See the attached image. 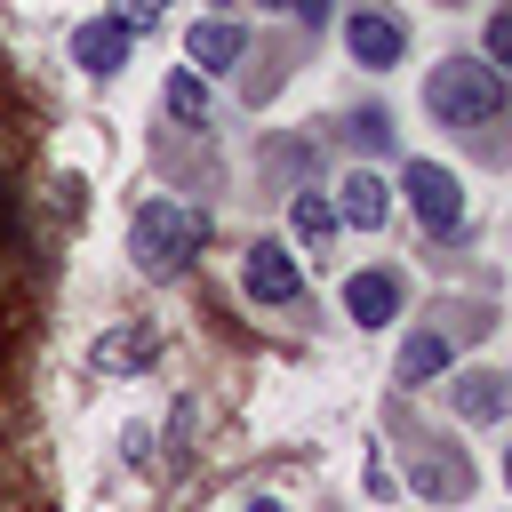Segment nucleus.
Returning <instances> with one entry per match:
<instances>
[{"label":"nucleus","mask_w":512,"mask_h":512,"mask_svg":"<svg viewBox=\"0 0 512 512\" xmlns=\"http://www.w3.org/2000/svg\"><path fill=\"white\" fill-rule=\"evenodd\" d=\"M200 240H208V216H200V208H184V200H144V208L128 216V248H136V264H144L152 280L184 272Z\"/></svg>","instance_id":"nucleus-1"},{"label":"nucleus","mask_w":512,"mask_h":512,"mask_svg":"<svg viewBox=\"0 0 512 512\" xmlns=\"http://www.w3.org/2000/svg\"><path fill=\"white\" fill-rule=\"evenodd\" d=\"M424 104L448 120V128H488L504 112V72L488 56H448L432 80H424Z\"/></svg>","instance_id":"nucleus-2"},{"label":"nucleus","mask_w":512,"mask_h":512,"mask_svg":"<svg viewBox=\"0 0 512 512\" xmlns=\"http://www.w3.org/2000/svg\"><path fill=\"white\" fill-rule=\"evenodd\" d=\"M400 192L416 200V216H424V232H440V240H448V232L464 224V184H456V176H448L440 160H416V168L400 176Z\"/></svg>","instance_id":"nucleus-3"},{"label":"nucleus","mask_w":512,"mask_h":512,"mask_svg":"<svg viewBox=\"0 0 512 512\" xmlns=\"http://www.w3.org/2000/svg\"><path fill=\"white\" fill-rule=\"evenodd\" d=\"M240 280H248L256 304H296V296H304V272H296V256H288L280 240H256L248 264H240Z\"/></svg>","instance_id":"nucleus-4"},{"label":"nucleus","mask_w":512,"mask_h":512,"mask_svg":"<svg viewBox=\"0 0 512 512\" xmlns=\"http://www.w3.org/2000/svg\"><path fill=\"white\" fill-rule=\"evenodd\" d=\"M344 40H352V64H368V72H392V64L408 56L400 16H384V8H360V16L344 24Z\"/></svg>","instance_id":"nucleus-5"},{"label":"nucleus","mask_w":512,"mask_h":512,"mask_svg":"<svg viewBox=\"0 0 512 512\" xmlns=\"http://www.w3.org/2000/svg\"><path fill=\"white\" fill-rule=\"evenodd\" d=\"M336 216H344V224H360V232H384V216H392V192H384V176L352 168V176L336 184Z\"/></svg>","instance_id":"nucleus-6"},{"label":"nucleus","mask_w":512,"mask_h":512,"mask_svg":"<svg viewBox=\"0 0 512 512\" xmlns=\"http://www.w3.org/2000/svg\"><path fill=\"white\" fill-rule=\"evenodd\" d=\"M344 312H352L360 328H384V320L400 312V272H352V280H344Z\"/></svg>","instance_id":"nucleus-7"},{"label":"nucleus","mask_w":512,"mask_h":512,"mask_svg":"<svg viewBox=\"0 0 512 512\" xmlns=\"http://www.w3.org/2000/svg\"><path fill=\"white\" fill-rule=\"evenodd\" d=\"M128 40H136V32H120V24L104 16V24H80V32H72V56H80V72L112 80V72L128 64Z\"/></svg>","instance_id":"nucleus-8"},{"label":"nucleus","mask_w":512,"mask_h":512,"mask_svg":"<svg viewBox=\"0 0 512 512\" xmlns=\"http://www.w3.org/2000/svg\"><path fill=\"white\" fill-rule=\"evenodd\" d=\"M240 56V24H224V16H208V24H192V40H184V64H232Z\"/></svg>","instance_id":"nucleus-9"},{"label":"nucleus","mask_w":512,"mask_h":512,"mask_svg":"<svg viewBox=\"0 0 512 512\" xmlns=\"http://www.w3.org/2000/svg\"><path fill=\"white\" fill-rule=\"evenodd\" d=\"M456 416L496 424V416H504V376H496V368H472V376L456 384Z\"/></svg>","instance_id":"nucleus-10"},{"label":"nucleus","mask_w":512,"mask_h":512,"mask_svg":"<svg viewBox=\"0 0 512 512\" xmlns=\"http://www.w3.org/2000/svg\"><path fill=\"white\" fill-rule=\"evenodd\" d=\"M152 352H160V336H152V328H112V336L96 344V368H144Z\"/></svg>","instance_id":"nucleus-11"},{"label":"nucleus","mask_w":512,"mask_h":512,"mask_svg":"<svg viewBox=\"0 0 512 512\" xmlns=\"http://www.w3.org/2000/svg\"><path fill=\"white\" fill-rule=\"evenodd\" d=\"M440 368H448V336H408L400 344V384H424Z\"/></svg>","instance_id":"nucleus-12"},{"label":"nucleus","mask_w":512,"mask_h":512,"mask_svg":"<svg viewBox=\"0 0 512 512\" xmlns=\"http://www.w3.org/2000/svg\"><path fill=\"white\" fill-rule=\"evenodd\" d=\"M168 112H176V120H192V128L208 120V88H200V72H192V64H176V72H168Z\"/></svg>","instance_id":"nucleus-13"},{"label":"nucleus","mask_w":512,"mask_h":512,"mask_svg":"<svg viewBox=\"0 0 512 512\" xmlns=\"http://www.w3.org/2000/svg\"><path fill=\"white\" fill-rule=\"evenodd\" d=\"M288 224H296V240H312V248H328V232H336V208H328L320 192H296V208H288Z\"/></svg>","instance_id":"nucleus-14"},{"label":"nucleus","mask_w":512,"mask_h":512,"mask_svg":"<svg viewBox=\"0 0 512 512\" xmlns=\"http://www.w3.org/2000/svg\"><path fill=\"white\" fill-rule=\"evenodd\" d=\"M160 16H168V0H112V24L120 32H152Z\"/></svg>","instance_id":"nucleus-15"},{"label":"nucleus","mask_w":512,"mask_h":512,"mask_svg":"<svg viewBox=\"0 0 512 512\" xmlns=\"http://www.w3.org/2000/svg\"><path fill=\"white\" fill-rule=\"evenodd\" d=\"M272 8H296L304 24H320V16H328V0H272Z\"/></svg>","instance_id":"nucleus-16"},{"label":"nucleus","mask_w":512,"mask_h":512,"mask_svg":"<svg viewBox=\"0 0 512 512\" xmlns=\"http://www.w3.org/2000/svg\"><path fill=\"white\" fill-rule=\"evenodd\" d=\"M240 512H280V496H248V504H240Z\"/></svg>","instance_id":"nucleus-17"}]
</instances>
